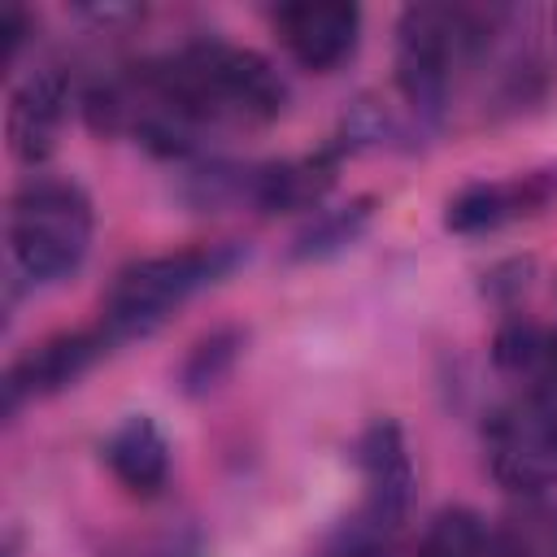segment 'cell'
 Instances as JSON below:
<instances>
[{
    "instance_id": "1",
    "label": "cell",
    "mask_w": 557,
    "mask_h": 557,
    "mask_svg": "<svg viewBox=\"0 0 557 557\" xmlns=\"http://www.w3.org/2000/svg\"><path fill=\"white\" fill-rule=\"evenodd\" d=\"M139 70L157 100L196 131L265 126L287 109V83L274 61L231 39H187Z\"/></svg>"
},
{
    "instance_id": "2",
    "label": "cell",
    "mask_w": 557,
    "mask_h": 557,
    "mask_svg": "<svg viewBox=\"0 0 557 557\" xmlns=\"http://www.w3.org/2000/svg\"><path fill=\"white\" fill-rule=\"evenodd\" d=\"M96 209L83 183L61 174H30L9 196L4 239H9V300L17 296V283L26 287H52L78 274V265L91 252Z\"/></svg>"
},
{
    "instance_id": "3",
    "label": "cell",
    "mask_w": 557,
    "mask_h": 557,
    "mask_svg": "<svg viewBox=\"0 0 557 557\" xmlns=\"http://www.w3.org/2000/svg\"><path fill=\"white\" fill-rule=\"evenodd\" d=\"M505 9L470 4H409L396 17V87L422 122H440L461 65L492 48Z\"/></svg>"
},
{
    "instance_id": "4",
    "label": "cell",
    "mask_w": 557,
    "mask_h": 557,
    "mask_svg": "<svg viewBox=\"0 0 557 557\" xmlns=\"http://www.w3.org/2000/svg\"><path fill=\"white\" fill-rule=\"evenodd\" d=\"M244 261H248V244H239V239L191 244L178 252L139 257L126 270H117V278L109 283L104 305H100V331L109 335L113 348L144 339L161 322H170V313L183 309L191 296L231 278Z\"/></svg>"
},
{
    "instance_id": "5",
    "label": "cell",
    "mask_w": 557,
    "mask_h": 557,
    "mask_svg": "<svg viewBox=\"0 0 557 557\" xmlns=\"http://www.w3.org/2000/svg\"><path fill=\"white\" fill-rule=\"evenodd\" d=\"M487 470L518 496H544L557 483V405L544 396H518L483 422Z\"/></svg>"
},
{
    "instance_id": "6",
    "label": "cell",
    "mask_w": 557,
    "mask_h": 557,
    "mask_svg": "<svg viewBox=\"0 0 557 557\" xmlns=\"http://www.w3.org/2000/svg\"><path fill=\"white\" fill-rule=\"evenodd\" d=\"M357 470H361V505L352 522L392 553L405 531L409 500H413V461L405 431L392 418H374L357 440Z\"/></svg>"
},
{
    "instance_id": "7",
    "label": "cell",
    "mask_w": 557,
    "mask_h": 557,
    "mask_svg": "<svg viewBox=\"0 0 557 557\" xmlns=\"http://www.w3.org/2000/svg\"><path fill=\"white\" fill-rule=\"evenodd\" d=\"M553 205H557V165H540V170L509 174V178H483L448 196L444 231L474 239V235H492L500 226L527 222L535 213H548Z\"/></svg>"
},
{
    "instance_id": "8",
    "label": "cell",
    "mask_w": 557,
    "mask_h": 557,
    "mask_svg": "<svg viewBox=\"0 0 557 557\" xmlns=\"http://www.w3.org/2000/svg\"><path fill=\"white\" fill-rule=\"evenodd\" d=\"M113 344L100 326H87V331H61V335H48L39 339L30 352H22L9 370H4V413L13 418L26 400H44V396H57L65 387H74L100 357H109Z\"/></svg>"
},
{
    "instance_id": "9",
    "label": "cell",
    "mask_w": 557,
    "mask_h": 557,
    "mask_svg": "<svg viewBox=\"0 0 557 557\" xmlns=\"http://www.w3.org/2000/svg\"><path fill=\"white\" fill-rule=\"evenodd\" d=\"M278 44L309 74L339 70L361 39V9L344 0H292L270 13Z\"/></svg>"
},
{
    "instance_id": "10",
    "label": "cell",
    "mask_w": 557,
    "mask_h": 557,
    "mask_svg": "<svg viewBox=\"0 0 557 557\" xmlns=\"http://www.w3.org/2000/svg\"><path fill=\"white\" fill-rule=\"evenodd\" d=\"M65 113H70V78L57 65L30 70L9 96V117H4L9 152L22 165L48 161L57 148V135L65 126Z\"/></svg>"
},
{
    "instance_id": "11",
    "label": "cell",
    "mask_w": 557,
    "mask_h": 557,
    "mask_svg": "<svg viewBox=\"0 0 557 557\" xmlns=\"http://www.w3.org/2000/svg\"><path fill=\"white\" fill-rule=\"evenodd\" d=\"M100 457L131 496H157L170 479V440L148 413H126L104 435Z\"/></svg>"
},
{
    "instance_id": "12",
    "label": "cell",
    "mask_w": 557,
    "mask_h": 557,
    "mask_svg": "<svg viewBox=\"0 0 557 557\" xmlns=\"http://www.w3.org/2000/svg\"><path fill=\"white\" fill-rule=\"evenodd\" d=\"M335 157L339 148H326L318 157H296V161L248 165V205L261 213H278V209H305L322 200V191L335 178Z\"/></svg>"
},
{
    "instance_id": "13",
    "label": "cell",
    "mask_w": 557,
    "mask_h": 557,
    "mask_svg": "<svg viewBox=\"0 0 557 557\" xmlns=\"http://www.w3.org/2000/svg\"><path fill=\"white\" fill-rule=\"evenodd\" d=\"M492 557H557V505L522 496L492 531Z\"/></svg>"
},
{
    "instance_id": "14",
    "label": "cell",
    "mask_w": 557,
    "mask_h": 557,
    "mask_svg": "<svg viewBox=\"0 0 557 557\" xmlns=\"http://www.w3.org/2000/svg\"><path fill=\"white\" fill-rule=\"evenodd\" d=\"M370 218H374V200H370V196H357V200H348V205H339V209H322V213L292 239L287 257H292V261H326V257L352 248V244L366 235Z\"/></svg>"
},
{
    "instance_id": "15",
    "label": "cell",
    "mask_w": 557,
    "mask_h": 557,
    "mask_svg": "<svg viewBox=\"0 0 557 557\" xmlns=\"http://www.w3.org/2000/svg\"><path fill=\"white\" fill-rule=\"evenodd\" d=\"M418 557H492V531L470 505H444L426 522Z\"/></svg>"
},
{
    "instance_id": "16",
    "label": "cell",
    "mask_w": 557,
    "mask_h": 557,
    "mask_svg": "<svg viewBox=\"0 0 557 557\" xmlns=\"http://www.w3.org/2000/svg\"><path fill=\"white\" fill-rule=\"evenodd\" d=\"M244 339H248V335H244L239 326H218V331L200 335V339L191 344V352L183 357V366H178V387H183L187 396L213 392V387L231 374V366L239 361Z\"/></svg>"
},
{
    "instance_id": "17",
    "label": "cell",
    "mask_w": 557,
    "mask_h": 557,
    "mask_svg": "<svg viewBox=\"0 0 557 557\" xmlns=\"http://www.w3.org/2000/svg\"><path fill=\"white\" fill-rule=\"evenodd\" d=\"M553 335H557V331H544V326H535V322H527V318H513V322H505V326L496 331L492 357H496V366H500L505 374L540 383V374H544V366H548V352H553Z\"/></svg>"
},
{
    "instance_id": "18",
    "label": "cell",
    "mask_w": 557,
    "mask_h": 557,
    "mask_svg": "<svg viewBox=\"0 0 557 557\" xmlns=\"http://www.w3.org/2000/svg\"><path fill=\"white\" fill-rule=\"evenodd\" d=\"M104 557H205V540H200L196 527L178 522V527H157V531L126 535Z\"/></svg>"
},
{
    "instance_id": "19",
    "label": "cell",
    "mask_w": 557,
    "mask_h": 557,
    "mask_svg": "<svg viewBox=\"0 0 557 557\" xmlns=\"http://www.w3.org/2000/svg\"><path fill=\"white\" fill-rule=\"evenodd\" d=\"M318 557H387V548L383 544H374L352 518H344L335 531H331V540L322 544V553Z\"/></svg>"
},
{
    "instance_id": "20",
    "label": "cell",
    "mask_w": 557,
    "mask_h": 557,
    "mask_svg": "<svg viewBox=\"0 0 557 557\" xmlns=\"http://www.w3.org/2000/svg\"><path fill=\"white\" fill-rule=\"evenodd\" d=\"M0 35H4V61H17V52H22L26 35H30V13L17 0H9L0 9Z\"/></svg>"
}]
</instances>
